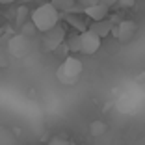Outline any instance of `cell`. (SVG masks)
<instances>
[{
	"label": "cell",
	"instance_id": "cell-1",
	"mask_svg": "<svg viewBox=\"0 0 145 145\" xmlns=\"http://www.w3.org/2000/svg\"><path fill=\"white\" fill-rule=\"evenodd\" d=\"M60 19H61V13L50 2L39 6V8H35L32 11V22H34L35 30L43 32V34L47 30H50V28H54L56 24H60Z\"/></svg>",
	"mask_w": 145,
	"mask_h": 145
},
{
	"label": "cell",
	"instance_id": "cell-2",
	"mask_svg": "<svg viewBox=\"0 0 145 145\" xmlns=\"http://www.w3.org/2000/svg\"><path fill=\"white\" fill-rule=\"evenodd\" d=\"M63 39H65V30L61 24H56L54 28H50L43 34V43H45L47 50H56L63 43Z\"/></svg>",
	"mask_w": 145,
	"mask_h": 145
},
{
	"label": "cell",
	"instance_id": "cell-3",
	"mask_svg": "<svg viewBox=\"0 0 145 145\" xmlns=\"http://www.w3.org/2000/svg\"><path fill=\"white\" fill-rule=\"evenodd\" d=\"M101 41L103 39L99 37V35H95L91 30H86L80 34V52L82 54H95V52L101 48Z\"/></svg>",
	"mask_w": 145,
	"mask_h": 145
},
{
	"label": "cell",
	"instance_id": "cell-4",
	"mask_svg": "<svg viewBox=\"0 0 145 145\" xmlns=\"http://www.w3.org/2000/svg\"><path fill=\"white\" fill-rule=\"evenodd\" d=\"M114 37L121 43H128L130 39L134 37L136 34V22L132 21H121L117 26H114V30H112Z\"/></svg>",
	"mask_w": 145,
	"mask_h": 145
},
{
	"label": "cell",
	"instance_id": "cell-5",
	"mask_svg": "<svg viewBox=\"0 0 145 145\" xmlns=\"http://www.w3.org/2000/svg\"><path fill=\"white\" fill-rule=\"evenodd\" d=\"M60 71L63 72L69 80H74V78L80 76V72H82V61L71 56V58H67V60L63 61V65H61Z\"/></svg>",
	"mask_w": 145,
	"mask_h": 145
},
{
	"label": "cell",
	"instance_id": "cell-6",
	"mask_svg": "<svg viewBox=\"0 0 145 145\" xmlns=\"http://www.w3.org/2000/svg\"><path fill=\"white\" fill-rule=\"evenodd\" d=\"M88 30H91L95 35H99V37L103 39V37H106V35L112 34V30H114V22L110 21V17L103 19V21H93L89 26H88Z\"/></svg>",
	"mask_w": 145,
	"mask_h": 145
},
{
	"label": "cell",
	"instance_id": "cell-7",
	"mask_svg": "<svg viewBox=\"0 0 145 145\" xmlns=\"http://www.w3.org/2000/svg\"><path fill=\"white\" fill-rule=\"evenodd\" d=\"M84 13L91 21H103V19L110 17V8L104 6V4H95V6H91V8L84 9Z\"/></svg>",
	"mask_w": 145,
	"mask_h": 145
},
{
	"label": "cell",
	"instance_id": "cell-8",
	"mask_svg": "<svg viewBox=\"0 0 145 145\" xmlns=\"http://www.w3.org/2000/svg\"><path fill=\"white\" fill-rule=\"evenodd\" d=\"M50 4L54 6L60 13H74L76 9H82L76 4V0H50ZM84 11V9H82Z\"/></svg>",
	"mask_w": 145,
	"mask_h": 145
},
{
	"label": "cell",
	"instance_id": "cell-9",
	"mask_svg": "<svg viewBox=\"0 0 145 145\" xmlns=\"http://www.w3.org/2000/svg\"><path fill=\"white\" fill-rule=\"evenodd\" d=\"M63 19H65V21H67L71 26H74V28H76V30H78V34H82V32H86V30H88V26H86L84 22L80 21V19H76V17H74V13H72V15H71V13H63Z\"/></svg>",
	"mask_w": 145,
	"mask_h": 145
},
{
	"label": "cell",
	"instance_id": "cell-10",
	"mask_svg": "<svg viewBox=\"0 0 145 145\" xmlns=\"http://www.w3.org/2000/svg\"><path fill=\"white\" fill-rule=\"evenodd\" d=\"M67 47H69V50H71V52H80V34L71 35Z\"/></svg>",
	"mask_w": 145,
	"mask_h": 145
},
{
	"label": "cell",
	"instance_id": "cell-11",
	"mask_svg": "<svg viewBox=\"0 0 145 145\" xmlns=\"http://www.w3.org/2000/svg\"><path fill=\"white\" fill-rule=\"evenodd\" d=\"M76 4L80 6L82 9H88V8H91V6L99 4V0H76Z\"/></svg>",
	"mask_w": 145,
	"mask_h": 145
},
{
	"label": "cell",
	"instance_id": "cell-12",
	"mask_svg": "<svg viewBox=\"0 0 145 145\" xmlns=\"http://www.w3.org/2000/svg\"><path fill=\"white\" fill-rule=\"evenodd\" d=\"M48 145H71L67 140H63V138H52L50 141H48Z\"/></svg>",
	"mask_w": 145,
	"mask_h": 145
},
{
	"label": "cell",
	"instance_id": "cell-13",
	"mask_svg": "<svg viewBox=\"0 0 145 145\" xmlns=\"http://www.w3.org/2000/svg\"><path fill=\"white\" fill-rule=\"evenodd\" d=\"M134 2H136V0H117V4L123 6V8H132Z\"/></svg>",
	"mask_w": 145,
	"mask_h": 145
},
{
	"label": "cell",
	"instance_id": "cell-14",
	"mask_svg": "<svg viewBox=\"0 0 145 145\" xmlns=\"http://www.w3.org/2000/svg\"><path fill=\"white\" fill-rule=\"evenodd\" d=\"M99 4H104V6H108V8H112V6L117 4V0H99Z\"/></svg>",
	"mask_w": 145,
	"mask_h": 145
},
{
	"label": "cell",
	"instance_id": "cell-15",
	"mask_svg": "<svg viewBox=\"0 0 145 145\" xmlns=\"http://www.w3.org/2000/svg\"><path fill=\"white\" fill-rule=\"evenodd\" d=\"M13 0H0V4H11Z\"/></svg>",
	"mask_w": 145,
	"mask_h": 145
}]
</instances>
